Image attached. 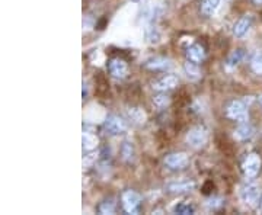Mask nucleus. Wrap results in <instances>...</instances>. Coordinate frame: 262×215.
Returning <instances> with one entry per match:
<instances>
[{
    "label": "nucleus",
    "mask_w": 262,
    "mask_h": 215,
    "mask_svg": "<svg viewBox=\"0 0 262 215\" xmlns=\"http://www.w3.org/2000/svg\"><path fill=\"white\" fill-rule=\"evenodd\" d=\"M172 66L170 61L166 60V58H160V57H156V58H151L146 63V67L150 68V70H166L169 67Z\"/></svg>",
    "instance_id": "nucleus-16"
},
{
    "label": "nucleus",
    "mask_w": 262,
    "mask_h": 215,
    "mask_svg": "<svg viewBox=\"0 0 262 215\" xmlns=\"http://www.w3.org/2000/svg\"><path fill=\"white\" fill-rule=\"evenodd\" d=\"M189 163V159L185 153H170L165 157V164L172 170H181L185 169Z\"/></svg>",
    "instance_id": "nucleus-8"
},
{
    "label": "nucleus",
    "mask_w": 262,
    "mask_h": 215,
    "mask_svg": "<svg viewBox=\"0 0 262 215\" xmlns=\"http://www.w3.org/2000/svg\"><path fill=\"white\" fill-rule=\"evenodd\" d=\"M219 6H220V0H201V12L206 16L214 15Z\"/></svg>",
    "instance_id": "nucleus-17"
},
{
    "label": "nucleus",
    "mask_w": 262,
    "mask_h": 215,
    "mask_svg": "<svg viewBox=\"0 0 262 215\" xmlns=\"http://www.w3.org/2000/svg\"><path fill=\"white\" fill-rule=\"evenodd\" d=\"M146 35H147V39H149L150 44H158L160 39V34L159 31L156 29V27H149L147 28V32H146Z\"/></svg>",
    "instance_id": "nucleus-24"
},
{
    "label": "nucleus",
    "mask_w": 262,
    "mask_h": 215,
    "mask_svg": "<svg viewBox=\"0 0 262 215\" xmlns=\"http://www.w3.org/2000/svg\"><path fill=\"white\" fill-rule=\"evenodd\" d=\"M153 102H155V105H158V106H166L169 103V98L168 96H165V94H159V96H156L155 99H153Z\"/></svg>",
    "instance_id": "nucleus-25"
},
{
    "label": "nucleus",
    "mask_w": 262,
    "mask_h": 215,
    "mask_svg": "<svg viewBox=\"0 0 262 215\" xmlns=\"http://www.w3.org/2000/svg\"><path fill=\"white\" fill-rule=\"evenodd\" d=\"M127 116L136 125H143L146 122V120H147L144 111L140 109V108H130V109H127Z\"/></svg>",
    "instance_id": "nucleus-15"
},
{
    "label": "nucleus",
    "mask_w": 262,
    "mask_h": 215,
    "mask_svg": "<svg viewBox=\"0 0 262 215\" xmlns=\"http://www.w3.org/2000/svg\"><path fill=\"white\" fill-rule=\"evenodd\" d=\"M242 58H244V50H236V51H233L230 56L227 57L226 66L229 67V68H233V67H236L242 61Z\"/></svg>",
    "instance_id": "nucleus-19"
},
{
    "label": "nucleus",
    "mask_w": 262,
    "mask_h": 215,
    "mask_svg": "<svg viewBox=\"0 0 262 215\" xmlns=\"http://www.w3.org/2000/svg\"><path fill=\"white\" fill-rule=\"evenodd\" d=\"M121 201L125 212H128V214H139L141 197L137 192H134V190H125L122 194Z\"/></svg>",
    "instance_id": "nucleus-4"
},
{
    "label": "nucleus",
    "mask_w": 262,
    "mask_h": 215,
    "mask_svg": "<svg viewBox=\"0 0 262 215\" xmlns=\"http://www.w3.org/2000/svg\"><path fill=\"white\" fill-rule=\"evenodd\" d=\"M252 22H253V19L251 15H245V16H242V18L239 19V20L234 23V27H233L234 37L242 38L244 35H246V34H248V31H249L251 27H252Z\"/></svg>",
    "instance_id": "nucleus-10"
},
{
    "label": "nucleus",
    "mask_w": 262,
    "mask_h": 215,
    "mask_svg": "<svg viewBox=\"0 0 262 215\" xmlns=\"http://www.w3.org/2000/svg\"><path fill=\"white\" fill-rule=\"evenodd\" d=\"M114 211H115V199H113V198L103 201L101 206H99L101 214H114Z\"/></svg>",
    "instance_id": "nucleus-21"
},
{
    "label": "nucleus",
    "mask_w": 262,
    "mask_h": 215,
    "mask_svg": "<svg viewBox=\"0 0 262 215\" xmlns=\"http://www.w3.org/2000/svg\"><path fill=\"white\" fill-rule=\"evenodd\" d=\"M103 127H105V131L110 135H120V134H124L127 131V122L118 115H110L105 120Z\"/></svg>",
    "instance_id": "nucleus-5"
},
{
    "label": "nucleus",
    "mask_w": 262,
    "mask_h": 215,
    "mask_svg": "<svg viewBox=\"0 0 262 215\" xmlns=\"http://www.w3.org/2000/svg\"><path fill=\"white\" fill-rule=\"evenodd\" d=\"M82 144H83V151H94L98 144H99V140L98 137L95 135L94 132L83 131V135H82Z\"/></svg>",
    "instance_id": "nucleus-14"
},
{
    "label": "nucleus",
    "mask_w": 262,
    "mask_h": 215,
    "mask_svg": "<svg viewBox=\"0 0 262 215\" xmlns=\"http://www.w3.org/2000/svg\"><path fill=\"white\" fill-rule=\"evenodd\" d=\"M184 70H185V75L188 76L189 80H198L201 77V70H200L198 64L194 63V61L188 60L187 63H185V66H184Z\"/></svg>",
    "instance_id": "nucleus-18"
},
{
    "label": "nucleus",
    "mask_w": 262,
    "mask_h": 215,
    "mask_svg": "<svg viewBox=\"0 0 262 215\" xmlns=\"http://www.w3.org/2000/svg\"><path fill=\"white\" fill-rule=\"evenodd\" d=\"M253 2H255L256 5H262V0H253Z\"/></svg>",
    "instance_id": "nucleus-26"
},
{
    "label": "nucleus",
    "mask_w": 262,
    "mask_h": 215,
    "mask_svg": "<svg viewBox=\"0 0 262 215\" xmlns=\"http://www.w3.org/2000/svg\"><path fill=\"white\" fill-rule=\"evenodd\" d=\"M121 154H122V159L125 160V161H131V160L134 159V147H133V144H131V142L125 141V142L122 144Z\"/></svg>",
    "instance_id": "nucleus-20"
},
{
    "label": "nucleus",
    "mask_w": 262,
    "mask_h": 215,
    "mask_svg": "<svg viewBox=\"0 0 262 215\" xmlns=\"http://www.w3.org/2000/svg\"><path fill=\"white\" fill-rule=\"evenodd\" d=\"M226 113L230 120H234L239 124L241 122H248V111H246V105L242 101H232V102L227 105V109Z\"/></svg>",
    "instance_id": "nucleus-1"
},
{
    "label": "nucleus",
    "mask_w": 262,
    "mask_h": 215,
    "mask_svg": "<svg viewBox=\"0 0 262 215\" xmlns=\"http://www.w3.org/2000/svg\"><path fill=\"white\" fill-rule=\"evenodd\" d=\"M110 73L115 79L122 80V79H125L127 75H128V66H127V63L122 58H113L110 61Z\"/></svg>",
    "instance_id": "nucleus-9"
},
{
    "label": "nucleus",
    "mask_w": 262,
    "mask_h": 215,
    "mask_svg": "<svg viewBox=\"0 0 262 215\" xmlns=\"http://www.w3.org/2000/svg\"><path fill=\"white\" fill-rule=\"evenodd\" d=\"M259 197H261V187L255 185V183H249V185L242 187V190H241L242 201L249 206L256 205V202L259 201Z\"/></svg>",
    "instance_id": "nucleus-6"
},
{
    "label": "nucleus",
    "mask_w": 262,
    "mask_h": 215,
    "mask_svg": "<svg viewBox=\"0 0 262 215\" xmlns=\"http://www.w3.org/2000/svg\"><path fill=\"white\" fill-rule=\"evenodd\" d=\"M194 206L189 205V204H185V202H182V204H178V205L173 208V212L175 214H181V215H189V214H194Z\"/></svg>",
    "instance_id": "nucleus-23"
},
{
    "label": "nucleus",
    "mask_w": 262,
    "mask_h": 215,
    "mask_svg": "<svg viewBox=\"0 0 262 215\" xmlns=\"http://www.w3.org/2000/svg\"><path fill=\"white\" fill-rule=\"evenodd\" d=\"M194 189H195L194 182H177V183L168 185V190L170 194H185V192H191Z\"/></svg>",
    "instance_id": "nucleus-13"
},
{
    "label": "nucleus",
    "mask_w": 262,
    "mask_h": 215,
    "mask_svg": "<svg viewBox=\"0 0 262 215\" xmlns=\"http://www.w3.org/2000/svg\"><path fill=\"white\" fill-rule=\"evenodd\" d=\"M252 135H253L252 125H251V124H248V122H241V124H239V127H237V128H236V131H234V137L241 141L249 140Z\"/></svg>",
    "instance_id": "nucleus-12"
},
{
    "label": "nucleus",
    "mask_w": 262,
    "mask_h": 215,
    "mask_svg": "<svg viewBox=\"0 0 262 215\" xmlns=\"http://www.w3.org/2000/svg\"><path fill=\"white\" fill-rule=\"evenodd\" d=\"M185 140H187L189 147H192V149H201L207 142V130L204 127H201V125L194 127V128H191L188 131Z\"/></svg>",
    "instance_id": "nucleus-3"
},
{
    "label": "nucleus",
    "mask_w": 262,
    "mask_h": 215,
    "mask_svg": "<svg viewBox=\"0 0 262 215\" xmlns=\"http://www.w3.org/2000/svg\"><path fill=\"white\" fill-rule=\"evenodd\" d=\"M187 58L189 61H194L198 64L206 58V51L200 44H194V45L187 48Z\"/></svg>",
    "instance_id": "nucleus-11"
},
{
    "label": "nucleus",
    "mask_w": 262,
    "mask_h": 215,
    "mask_svg": "<svg viewBox=\"0 0 262 215\" xmlns=\"http://www.w3.org/2000/svg\"><path fill=\"white\" fill-rule=\"evenodd\" d=\"M261 166H262V160L261 157H259V154H256V153H251V154L244 160V163H242L244 175L248 179L255 178V176L259 173Z\"/></svg>",
    "instance_id": "nucleus-2"
},
{
    "label": "nucleus",
    "mask_w": 262,
    "mask_h": 215,
    "mask_svg": "<svg viewBox=\"0 0 262 215\" xmlns=\"http://www.w3.org/2000/svg\"><path fill=\"white\" fill-rule=\"evenodd\" d=\"M179 83V79L175 75H165L159 77L158 80L153 82V89L155 90H159V92H168L175 89Z\"/></svg>",
    "instance_id": "nucleus-7"
},
{
    "label": "nucleus",
    "mask_w": 262,
    "mask_h": 215,
    "mask_svg": "<svg viewBox=\"0 0 262 215\" xmlns=\"http://www.w3.org/2000/svg\"><path fill=\"white\" fill-rule=\"evenodd\" d=\"M251 67L256 75H262V53L258 51L251 60Z\"/></svg>",
    "instance_id": "nucleus-22"
},
{
    "label": "nucleus",
    "mask_w": 262,
    "mask_h": 215,
    "mask_svg": "<svg viewBox=\"0 0 262 215\" xmlns=\"http://www.w3.org/2000/svg\"><path fill=\"white\" fill-rule=\"evenodd\" d=\"M261 208H262V202H261Z\"/></svg>",
    "instance_id": "nucleus-27"
}]
</instances>
